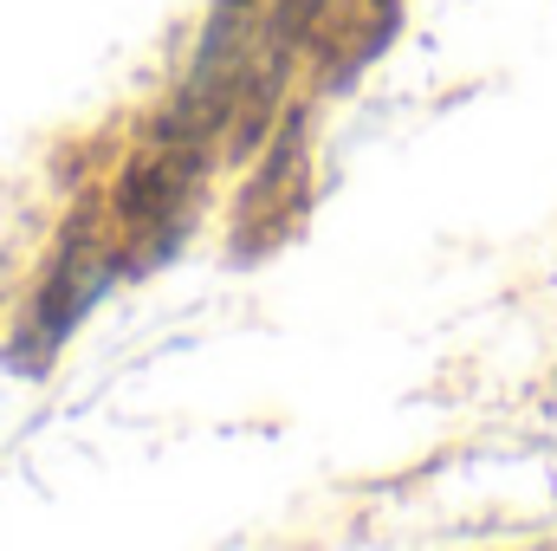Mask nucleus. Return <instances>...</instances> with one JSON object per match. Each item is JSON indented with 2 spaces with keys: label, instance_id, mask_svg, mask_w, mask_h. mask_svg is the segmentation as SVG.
<instances>
[{
  "label": "nucleus",
  "instance_id": "obj_1",
  "mask_svg": "<svg viewBox=\"0 0 557 551\" xmlns=\"http://www.w3.org/2000/svg\"><path fill=\"white\" fill-rule=\"evenodd\" d=\"M298 7H305V13H318V7H324V0H292V13H298Z\"/></svg>",
  "mask_w": 557,
  "mask_h": 551
}]
</instances>
